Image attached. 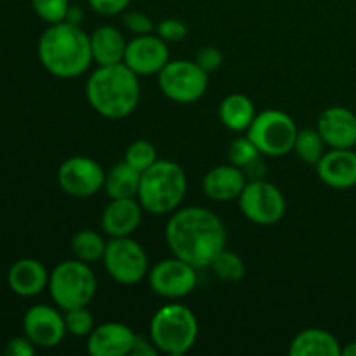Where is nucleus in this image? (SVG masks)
<instances>
[{
  "label": "nucleus",
  "instance_id": "11",
  "mask_svg": "<svg viewBox=\"0 0 356 356\" xmlns=\"http://www.w3.org/2000/svg\"><path fill=\"white\" fill-rule=\"evenodd\" d=\"M197 268L186 261L172 256L162 259L148 271V282L152 291L163 299L186 298L197 287Z\"/></svg>",
  "mask_w": 356,
  "mask_h": 356
},
{
  "label": "nucleus",
  "instance_id": "10",
  "mask_svg": "<svg viewBox=\"0 0 356 356\" xmlns=\"http://www.w3.org/2000/svg\"><path fill=\"white\" fill-rule=\"evenodd\" d=\"M238 205L245 219L259 226L277 225L287 211L280 188L266 179L247 181L238 197Z\"/></svg>",
  "mask_w": 356,
  "mask_h": 356
},
{
  "label": "nucleus",
  "instance_id": "26",
  "mask_svg": "<svg viewBox=\"0 0 356 356\" xmlns=\"http://www.w3.org/2000/svg\"><path fill=\"white\" fill-rule=\"evenodd\" d=\"M325 141L320 136L316 129H302L298 132V138L294 143V152L302 162L309 163V165H316L318 160L322 159L325 153Z\"/></svg>",
  "mask_w": 356,
  "mask_h": 356
},
{
  "label": "nucleus",
  "instance_id": "21",
  "mask_svg": "<svg viewBox=\"0 0 356 356\" xmlns=\"http://www.w3.org/2000/svg\"><path fill=\"white\" fill-rule=\"evenodd\" d=\"M90 37V51L97 66L117 65L124 63L127 40L124 33L115 26H99L92 31Z\"/></svg>",
  "mask_w": 356,
  "mask_h": 356
},
{
  "label": "nucleus",
  "instance_id": "33",
  "mask_svg": "<svg viewBox=\"0 0 356 356\" xmlns=\"http://www.w3.org/2000/svg\"><path fill=\"white\" fill-rule=\"evenodd\" d=\"M122 21H124L125 28L134 35H148V33H153V30H155L153 21L149 19L145 13H139V10L124 13Z\"/></svg>",
  "mask_w": 356,
  "mask_h": 356
},
{
  "label": "nucleus",
  "instance_id": "31",
  "mask_svg": "<svg viewBox=\"0 0 356 356\" xmlns=\"http://www.w3.org/2000/svg\"><path fill=\"white\" fill-rule=\"evenodd\" d=\"M35 14L45 23L54 24L66 21L70 10V0H31Z\"/></svg>",
  "mask_w": 356,
  "mask_h": 356
},
{
  "label": "nucleus",
  "instance_id": "23",
  "mask_svg": "<svg viewBox=\"0 0 356 356\" xmlns=\"http://www.w3.org/2000/svg\"><path fill=\"white\" fill-rule=\"evenodd\" d=\"M256 115L252 99L245 94H228L219 104V118L222 125L233 132H247Z\"/></svg>",
  "mask_w": 356,
  "mask_h": 356
},
{
  "label": "nucleus",
  "instance_id": "13",
  "mask_svg": "<svg viewBox=\"0 0 356 356\" xmlns=\"http://www.w3.org/2000/svg\"><path fill=\"white\" fill-rule=\"evenodd\" d=\"M169 61V45L159 35H136L127 42L124 63L138 76L159 75Z\"/></svg>",
  "mask_w": 356,
  "mask_h": 356
},
{
  "label": "nucleus",
  "instance_id": "6",
  "mask_svg": "<svg viewBox=\"0 0 356 356\" xmlns=\"http://www.w3.org/2000/svg\"><path fill=\"white\" fill-rule=\"evenodd\" d=\"M47 289L56 306L66 312L90 305L97 291V278L90 264L66 259L51 271Z\"/></svg>",
  "mask_w": 356,
  "mask_h": 356
},
{
  "label": "nucleus",
  "instance_id": "30",
  "mask_svg": "<svg viewBox=\"0 0 356 356\" xmlns=\"http://www.w3.org/2000/svg\"><path fill=\"white\" fill-rule=\"evenodd\" d=\"M65 323L66 330L75 337H87L94 330V316L89 312L87 306H80V308L66 309L65 313Z\"/></svg>",
  "mask_w": 356,
  "mask_h": 356
},
{
  "label": "nucleus",
  "instance_id": "4",
  "mask_svg": "<svg viewBox=\"0 0 356 356\" xmlns=\"http://www.w3.org/2000/svg\"><path fill=\"white\" fill-rule=\"evenodd\" d=\"M188 179L184 170L172 160H156L141 172L138 200L146 212L165 216L177 211L186 197Z\"/></svg>",
  "mask_w": 356,
  "mask_h": 356
},
{
  "label": "nucleus",
  "instance_id": "37",
  "mask_svg": "<svg viewBox=\"0 0 356 356\" xmlns=\"http://www.w3.org/2000/svg\"><path fill=\"white\" fill-rule=\"evenodd\" d=\"M159 353L160 351L156 350V346L152 343V339H145V337L141 336H136L131 356H156Z\"/></svg>",
  "mask_w": 356,
  "mask_h": 356
},
{
  "label": "nucleus",
  "instance_id": "22",
  "mask_svg": "<svg viewBox=\"0 0 356 356\" xmlns=\"http://www.w3.org/2000/svg\"><path fill=\"white\" fill-rule=\"evenodd\" d=\"M343 346L334 334L325 329L301 330L289 346L291 356H341Z\"/></svg>",
  "mask_w": 356,
  "mask_h": 356
},
{
  "label": "nucleus",
  "instance_id": "7",
  "mask_svg": "<svg viewBox=\"0 0 356 356\" xmlns=\"http://www.w3.org/2000/svg\"><path fill=\"white\" fill-rule=\"evenodd\" d=\"M298 132L294 118L280 110L261 111L247 129L250 141L257 146L261 155L266 156H284L294 152Z\"/></svg>",
  "mask_w": 356,
  "mask_h": 356
},
{
  "label": "nucleus",
  "instance_id": "38",
  "mask_svg": "<svg viewBox=\"0 0 356 356\" xmlns=\"http://www.w3.org/2000/svg\"><path fill=\"white\" fill-rule=\"evenodd\" d=\"M341 356H356V341H351L346 346L343 348V353Z\"/></svg>",
  "mask_w": 356,
  "mask_h": 356
},
{
  "label": "nucleus",
  "instance_id": "27",
  "mask_svg": "<svg viewBox=\"0 0 356 356\" xmlns=\"http://www.w3.org/2000/svg\"><path fill=\"white\" fill-rule=\"evenodd\" d=\"M212 271H214L216 277L222 282H228V284H236V282L242 280L245 277V263H243L242 257L238 254L232 252V250H221L218 256L214 257V261L211 263Z\"/></svg>",
  "mask_w": 356,
  "mask_h": 356
},
{
  "label": "nucleus",
  "instance_id": "18",
  "mask_svg": "<svg viewBox=\"0 0 356 356\" xmlns=\"http://www.w3.org/2000/svg\"><path fill=\"white\" fill-rule=\"evenodd\" d=\"M143 211L138 198H110L101 214V229L110 238L131 236L141 225Z\"/></svg>",
  "mask_w": 356,
  "mask_h": 356
},
{
  "label": "nucleus",
  "instance_id": "19",
  "mask_svg": "<svg viewBox=\"0 0 356 356\" xmlns=\"http://www.w3.org/2000/svg\"><path fill=\"white\" fill-rule=\"evenodd\" d=\"M245 184V172L233 163H225L205 174L202 181V190L205 197L214 202H232L235 198L238 200Z\"/></svg>",
  "mask_w": 356,
  "mask_h": 356
},
{
  "label": "nucleus",
  "instance_id": "34",
  "mask_svg": "<svg viewBox=\"0 0 356 356\" xmlns=\"http://www.w3.org/2000/svg\"><path fill=\"white\" fill-rule=\"evenodd\" d=\"M195 61H197L198 66L204 68L205 72L212 73L222 65V52L219 51L218 47H214V45H207V47H202L200 51H198Z\"/></svg>",
  "mask_w": 356,
  "mask_h": 356
},
{
  "label": "nucleus",
  "instance_id": "17",
  "mask_svg": "<svg viewBox=\"0 0 356 356\" xmlns=\"http://www.w3.org/2000/svg\"><path fill=\"white\" fill-rule=\"evenodd\" d=\"M316 131L329 148L356 146V115L344 106H330L318 117Z\"/></svg>",
  "mask_w": 356,
  "mask_h": 356
},
{
  "label": "nucleus",
  "instance_id": "15",
  "mask_svg": "<svg viewBox=\"0 0 356 356\" xmlns=\"http://www.w3.org/2000/svg\"><path fill=\"white\" fill-rule=\"evenodd\" d=\"M134 341L136 334L125 323H101L87 336V353L90 356H129Z\"/></svg>",
  "mask_w": 356,
  "mask_h": 356
},
{
  "label": "nucleus",
  "instance_id": "9",
  "mask_svg": "<svg viewBox=\"0 0 356 356\" xmlns=\"http://www.w3.org/2000/svg\"><path fill=\"white\" fill-rule=\"evenodd\" d=\"M159 87L174 103L190 104L200 99L209 87V73L197 61H169L159 73Z\"/></svg>",
  "mask_w": 356,
  "mask_h": 356
},
{
  "label": "nucleus",
  "instance_id": "2",
  "mask_svg": "<svg viewBox=\"0 0 356 356\" xmlns=\"http://www.w3.org/2000/svg\"><path fill=\"white\" fill-rule=\"evenodd\" d=\"M38 59L51 75L76 79L94 63L90 37L70 21L49 24L38 38Z\"/></svg>",
  "mask_w": 356,
  "mask_h": 356
},
{
  "label": "nucleus",
  "instance_id": "32",
  "mask_svg": "<svg viewBox=\"0 0 356 356\" xmlns=\"http://www.w3.org/2000/svg\"><path fill=\"white\" fill-rule=\"evenodd\" d=\"M156 35L169 44V42H181L186 38L188 26L181 19L176 17H169V19H162L155 26Z\"/></svg>",
  "mask_w": 356,
  "mask_h": 356
},
{
  "label": "nucleus",
  "instance_id": "20",
  "mask_svg": "<svg viewBox=\"0 0 356 356\" xmlns=\"http://www.w3.org/2000/svg\"><path fill=\"white\" fill-rule=\"evenodd\" d=\"M49 271L40 261L23 257L9 268L7 284L14 294L21 298H33L44 292L49 285Z\"/></svg>",
  "mask_w": 356,
  "mask_h": 356
},
{
  "label": "nucleus",
  "instance_id": "3",
  "mask_svg": "<svg viewBox=\"0 0 356 356\" xmlns=\"http://www.w3.org/2000/svg\"><path fill=\"white\" fill-rule=\"evenodd\" d=\"M86 96L97 115L110 120L129 117L141 97L139 79L125 63L97 66L86 83Z\"/></svg>",
  "mask_w": 356,
  "mask_h": 356
},
{
  "label": "nucleus",
  "instance_id": "1",
  "mask_svg": "<svg viewBox=\"0 0 356 356\" xmlns=\"http://www.w3.org/2000/svg\"><path fill=\"white\" fill-rule=\"evenodd\" d=\"M165 242L172 256L202 270L211 266L214 257L226 249V228L216 212L184 207L174 211L167 221Z\"/></svg>",
  "mask_w": 356,
  "mask_h": 356
},
{
  "label": "nucleus",
  "instance_id": "5",
  "mask_svg": "<svg viewBox=\"0 0 356 356\" xmlns=\"http://www.w3.org/2000/svg\"><path fill=\"white\" fill-rule=\"evenodd\" d=\"M198 337V320L188 306L169 302L153 315L149 339L160 353L183 356L195 346Z\"/></svg>",
  "mask_w": 356,
  "mask_h": 356
},
{
  "label": "nucleus",
  "instance_id": "12",
  "mask_svg": "<svg viewBox=\"0 0 356 356\" xmlns=\"http://www.w3.org/2000/svg\"><path fill=\"white\" fill-rule=\"evenodd\" d=\"M106 170L90 156H70L59 165L58 183L66 195L87 198L103 190Z\"/></svg>",
  "mask_w": 356,
  "mask_h": 356
},
{
  "label": "nucleus",
  "instance_id": "24",
  "mask_svg": "<svg viewBox=\"0 0 356 356\" xmlns=\"http://www.w3.org/2000/svg\"><path fill=\"white\" fill-rule=\"evenodd\" d=\"M139 183L141 172L122 160L106 172L103 190L110 198H138Z\"/></svg>",
  "mask_w": 356,
  "mask_h": 356
},
{
  "label": "nucleus",
  "instance_id": "16",
  "mask_svg": "<svg viewBox=\"0 0 356 356\" xmlns=\"http://www.w3.org/2000/svg\"><path fill=\"white\" fill-rule=\"evenodd\" d=\"M315 167L322 183L334 190L356 186V152L353 148H330Z\"/></svg>",
  "mask_w": 356,
  "mask_h": 356
},
{
  "label": "nucleus",
  "instance_id": "14",
  "mask_svg": "<svg viewBox=\"0 0 356 356\" xmlns=\"http://www.w3.org/2000/svg\"><path fill=\"white\" fill-rule=\"evenodd\" d=\"M24 336L37 348H56L66 336L65 315L47 305H35L24 313Z\"/></svg>",
  "mask_w": 356,
  "mask_h": 356
},
{
  "label": "nucleus",
  "instance_id": "25",
  "mask_svg": "<svg viewBox=\"0 0 356 356\" xmlns=\"http://www.w3.org/2000/svg\"><path fill=\"white\" fill-rule=\"evenodd\" d=\"M106 243V240L94 229H80L72 238L73 257L87 264L103 261Z\"/></svg>",
  "mask_w": 356,
  "mask_h": 356
},
{
  "label": "nucleus",
  "instance_id": "8",
  "mask_svg": "<svg viewBox=\"0 0 356 356\" xmlns=\"http://www.w3.org/2000/svg\"><path fill=\"white\" fill-rule=\"evenodd\" d=\"M106 273L120 285H136L148 277V254L138 240L131 236L110 238L103 256Z\"/></svg>",
  "mask_w": 356,
  "mask_h": 356
},
{
  "label": "nucleus",
  "instance_id": "28",
  "mask_svg": "<svg viewBox=\"0 0 356 356\" xmlns=\"http://www.w3.org/2000/svg\"><path fill=\"white\" fill-rule=\"evenodd\" d=\"M124 160L129 165L134 167L136 170L145 172L146 169H149L159 160V153H156V148L152 143L145 141V139H138V141L131 143L129 148L125 149Z\"/></svg>",
  "mask_w": 356,
  "mask_h": 356
},
{
  "label": "nucleus",
  "instance_id": "35",
  "mask_svg": "<svg viewBox=\"0 0 356 356\" xmlns=\"http://www.w3.org/2000/svg\"><path fill=\"white\" fill-rule=\"evenodd\" d=\"M90 9L101 16H117L129 7L131 0H87Z\"/></svg>",
  "mask_w": 356,
  "mask_h": 356
},
{
  "label": "nucleus",
  "instance_id": "29",
  "mask_svg": "<svg viewBox=\"0 0 356 356\" xmlns=\"http://www.w3.org/2000/svg\"><path fill=\"white\" fill-rule=\"evenodd\" d=\"M228 159L229 163L240 167V169H245L250 163L256 162L257 159H261V152L257 149V146L250 141L249 136H240V138L233 139L232 145L228 148Z\"/></svg>",
  "mask_w": 356,
  "mask_h": 356
},
{
  "label": "nucleus",
  "instance_id": "36",
  "mask_svg": "<svg viewBox=\"0 0 356 356\" xmlns=\"http://www.w3.org/2000/svg\"><path fill=\"white\" fill-rule=\"evenodd\" d=\"M3 353L7 356H33L37 353V346H35L26 336L13 337V339L7 343Z\"/></svg>",
  "mask_w": 356,
  "mask_h": 356
}]
</instances>
